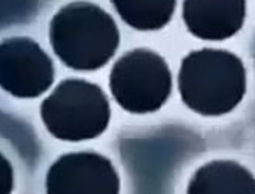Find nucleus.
I'll return each instance as SVG.
<instances>
[{"label": "nucleus", "instance_id": "3", "mask_svg": "<svg viewBox=\"0 0 255 194\" xmlns=\"http://www.w3.org/2000/svg\"><path fill=\"white\" fill-rule=\"evenodd\" d=\"M48 133L65 142H83L102 136L111 120L103 90L83 79H65L40 105Z\"/></svg>", "mask_w": 255, "mask_h": 194}, {"label": "nucleus", "instance_id": "5", "mask_svg": "<svg viewBox=\"0 0 255 194\" xmlns=\"http://www.w3.org/2000/svg\"><path fill=\"white\" fill-rule=\"evenodd\" d=\"M56 79V68L46 51L29 37L0 42V88L17 99L45 94Z\"/></svg>", "mask_w": 255, "mask_h": 194}, {"label": "nucleus", "instance_id": "6", "mask_svg": "<svg viewBox=\"0 0 255 194\" xmlns=\"http://www.w3.org/2000/svg\"><path fill=\"white\" fill-rule=\"evenodd\" d=\"M46 194H119L120 178L108 157L94 151L60 156L46 174Z\"/></svg>", "mask_w": 255, "mask_h": 194}, {"label": "nucleus", "instance_id": "7", "mask_svg": "<svg viewBox=\"0 0 255 194\" xmlns=\"http://www.w3.org/2000/svg\"><path fill=\"white\" fill-rule=\"evenodd\" d=\"M246 0H183V22L202 40H226L243 28Z\"/></svg>", "mask_w": 255, "mask_h": 194}, {"label": "nucleus", "instance_id": "9", "mask_svg": "<svg viewBox=\"0 0 255 194\" xmlns=\"http://www.w3.org/2000/svg\"><path fill=\"white\" fill-rule=\"evenodd\" d=\"M122 20L138 31H157L166 26L177 0H111Z\"/></svg>", "mask_w": 255, "mask_h": 194}, {"label": "nucleus", "instance_id": "8", "mask_svg": "<svg viewBox=\"0 0 255 194\" xmlns=\"http://www.w3.org/2000/svg\"><path fill=\"white\" fill-rule=\"evenodd\" d=\"M188 194H255V176L234 161H212L200 167Z\"/></svg>", "mask_w": 255, "mask_h": 194}, {"label": "nucleus", "instance_id": "10", "mask_svg": "<svg viewBox=\"0 0 255 194\" xmlns=\"http://www.w3.org/2000/svg\"><path fill=\"white\" fill-rule=\"evenodd\" d=\"M14 188V170L8 159L0 153V194H11Z\"/></svg>", "mask_w": 255, "mask_h": 194}, {"label": "nucleus", "instance_id": "4", "mask_svg": "<svg viewBox=\"0 0 255 194\" xmlns=\"http://www.w3.org/2000/svg\"><path fill=\"white\" fill-rule=\"evenodd\" d=\"M109 90L128 113H155L168 102L172 91L169 65L155 51L135 48L114 63Z\"/></svg>", "mask_w": 255, "mask_h": 194}, {"label": "nucleus", "instance_id": "2", "mask_svg": "<svg viewBox=\"0 0 255 194\" xmlns=\"http://www.w3.org/2000/svg\"><path fill=\"white\" fill-rule=\"evenodd\" d=\"M178 93L186 107L197 114H228L246 94L243 60L225 49L192 51L181 60Z\"/></svg>", "mask_w": 255, "mask_h": 194}, {"label": "nucleus", "instance_id": "1", "mask_svg": "<svg viewBox=\"0 0 255 194\" xmlns=\"http://www.w3.org/2000/svg\"><path fill=\"white\" fill-rule=\"evenodd\" d=\"M49 43L59 60L76 71H96L116 54L120 32L111 14L96 3L71 2L49 23Z\"/></svg>", "mask_w": 255, "mask_h": 194}]
</instances>
